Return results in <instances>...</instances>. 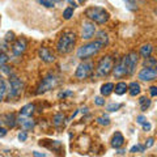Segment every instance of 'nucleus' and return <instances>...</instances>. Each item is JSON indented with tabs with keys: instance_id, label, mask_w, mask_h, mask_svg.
I'll list each match as a JSON object with an SVG mask.
<instances>
[{
	"instance_id": "nucleus-1",
	"label": "nucleus",
	"mask_w": 157,
	"mask_h": 157,
	"mask_svg": "<svg viewBox=\"0 0 157 157\" xmlns=\"http://www.w3.org/2000/svg\"><path fill=\"white\" fill-rule=\"evenodd\" d=\"M76 43V34L71 30H66L58 39L56 43V50L59 54H68L73 50Z\"/></svg>"
},
{
	"instance_id": "nucleus-2",
	"label": "nucleus",
	"mask_w": 157,
	"mask_h": 157,
	"mask_svg": "<svg viewBox=\"0 0 157 157\" xmlns=\"http://www.w3.org/2000/svg\"><path fill=\"white\" fill-rule=\"evenodd\" d=\"M85 16L94 24L104 25V24H106L107 21H109L110 13L102 7H90L85 11Z\"/></svg>"
},
{
	"instance_id": "nucleus-3",
	"label": "nucleus",
	"mask_w": 157,
	"mask_h": 157,
	"mask_svg": "<svg viewBox=\"0 0 157 157\" xmlns=\"http://www.w3.org/2000/svg\"><path fill=\"white\" fill-rule=\"evenodd\" d=\"M102 47L104 46L96 39V41L89 42V43H86V45H82L81 47H78L76 56L78 59H81V60H86V59H90L94 55H97V54L101 51Z\"/></svg>"
},
{
	"instance_id": "nucleus-4",
	"label": "nucleus",
	"mask_w": 157,
	"mask_h": 157,
	"mask_svg": "<svg viewBox=\"0 0 157 157\" xmlns=\"http://www.w3.org/2000/svg\"><path fill=\"white\" fill-rule=\"evenodd\" d=\"M113 68H114V59L109 55H106L104 58H101V60L98 62V64L96 67V75L98 77H106L111 73Z\"/></svg>"
},
{
	"instance_id": "nucleus-5",
	"label": "nucleus",
	"mask_w": 157,
	"mask_h": 157,
	"mask_svg": "<svg viewBox=\"0 0 157 157\" xmlns=\"http://www.w3.org/2000/svg\"><path fill=\"white\" fill-rule=\"evenodd\" d=\"M58 84H59L58 77H56L55 75H52V73H50V75H47L46 77L42 78V81L39 82V85H38V88H37L36 93H37V94H42V93H46V92H48V90L54 89V88H55Z\"/></svg>"
},
{
	"instance_id": "nucleus-6",
	"label": "nucleus",
	"mask_w": 157,
	"mask_h": 157,
	"mask_svg": "<svg viewBox=\"0 0 157 157\" xmlns=\"http://www.w3.org/2000/svg\"><path fill=\"white\" fill-rule=\"evenodd\" d=\"M22 89H24V84L22 81L20 80L17 76L14 75H9V89L7 90L8 92V98H17L20 94L22 93Z\"/></svg>"
},
{
	"instance_id": "nucleus-7",
	"label": "nucleus",
	"mask_w": 157,
	"mask_h": 157,
	"mask_svg": "<svg viewBox=\"0 0 157 157\" xmlns=\"http://www.w3.org/2000/svg\"><path fill=\"white\" fill-rule=\"evenodd\" d=\"M123 60H124L126 71H127V76L134 75L136 66H137V62H139V55H137L135 51H130L126 56H123Z\"/></svg>"
},
{
	"instance_id": "nucleus-8",
	"label": "nucleus",
	"mask_w": 157,
	"mask_h": 157,
	"mask_svg": "<svg viewBox=\"0 0 157 157\" xmlns=\"http://www.w3.org/2000/svg\"><path fill=\"white\" fill-rule=\"evenodd\" d=\"M93 67L94 66H93V63H90V62H84V63H81V64H78L77 70L75 72L76 78H78V80H85V78H88L92 75Z\"/></svg>"
},
{
	"instance_id": "nucleus-9",
	"label": "nucleus",
	"mask_w": 157,
	"mask_h": 157,
	"mask_svg": "<svg viewBox=\"0 0 157 157\" xmlns=\"http://www.w3.org/2000/svg\"><path fill=\"white\" fill-rule=\"evenodd\" d=\"M137 77H139L141 81H153V80H156V77H157L156 67H144L143 70L139 72Z\"/></svg>"
},
{
	"instance_id": "nucleus-10",
	"label": "nucleus",
	"mask_w": 157,
	"mask_h": 157,
	"mask_svg": "<svg viewBox=\"0 0 157 157\" xmlns=\"http://www.w3.org/2000/svg\"><path fill=\"white\" fill-rule=\"evenodd\" d=\"M96 33V25L94 22H90V21H85L82 24V30H81V38L82 39H90L93 38Z\"/></svg>"
},
{
	"instance_id": "nucleus-11",
	"label": "nucleus",
	"mask_w": 157,
	"mask_h": 157,
	"mask_svg": "<svg viewBox=\"0 0 157 157\" xmlns=\"http://www.w3.org/2000/svg\"><path fill=\"white\" fill-rule=\"evenodd\" d=\"M26 47H28L26 39L25 38H17L16 41H14V43L12 45V51H13V54L16 56H20V55H22V54L25 52Z\"/></svg>"
},
{
	"instance_id": "nucleus-12",
	"label": "nucleus",
	"mask_w": 157,
	"mask_h": 157,
	"mask_svg": "<svg viewBox=\"0 0 157 157\" xmlns=\"http://www.w3.org/2000/svg\"><path fill=\"white\" fill-rule=\"evenodd\" d=\"M17 123L21 126V128L24 131H29V130H33L34 126H36V122H34L30 117H24V115H20L17 118Z\"/></svg>"
},
{
	"instance_id": "nucleus-13",
	"label": "nucleus",
	"mask_w": 157,
	"mask_h": 157,
	"mask_svg": "<svg viewBox=\"0 0 157 157\" xmlns=\"http://www.w3.org/2000/svg\"><path fill=\"white\" fill-rule=\"evenodd\" d=\"M38 56L42 59L43 62L46 63H52L54 60H55V56H54V54L48 50L47 47H41L38 50Z\"/></svg>"
},
{
	"instance_id": "nucleus-14",
	"label": "nucleus",
	"mask_w": 157,
	"mask_h": 157,
	"mask_svg": "<svg viewBox=\"0 0 157 157\" xmlns=\"http://www.w3.org/2000/svg\"><path fill=\"white\" fill-rule=\"evenodd\" d=\"M113 73H114V76L117 78H121V77L127 76V71H126V66H124L123 58L119 60V63L115 66V68H113Z\"/></svg>"
},
{
	"instance_id": "nucleus-15",
	"label": "nucleus",
	"mask_w": 157,
	"mask_h": 157,
	"mask_svg": "<svg viewBox=\"0 0 157 157\" xmlns=\"http://www.w3.org/2000/svg\"><path fill=\"white\" fill-rule=\"evenodd\" d=\"M123 144H124L123 135H122L121 132H115V134L113 135V137H111V147L113 148H115V149H118V148H121Z\"/></svg>"
},
{
	"instance_id": "nucleus-16",
	"label": "nucleus",
	"mask_w": 157,
	"mask_h": 157,
	"mask_svg": "<svg viewBox=\"0 0 157 157\" xmlns=\"http://www.w3.org/2000/svg\"><path fill=\"white\" fill-rule=\"evenodd\" d=\"M127 92H128L132 97H135V96H137L140 93V85L137 84L136 81H132V82H130V84L127 85Z\"/></svg>"
},
{
	"instance_id": "nucleus-17",
	"label": "nucleus",
	"mask_w": 157,
	"mask_h": 157,
	"mask_svg": "<svg viewBox=\"0 0 157 157\" xmlns=\"http://www.w3.org/2000/svg\"><path fill=\"white\" fill-rule=\"evenodd\" d=\"M34 109H36V106L33 104H28L25 106H22V109L20 110V115H24V117H32L33 113H34Z\"/></svg>"
},
{
	"instance_id": "nucleus-18",
	"label": "nucleus",
	"mask_w": 157,
	"mask_h": 157,
	"mask_svg": "<svg viewBox=\"0 0 157 157\" xmlns=\"http://www.w3.org/2000/svg\"><path fill=\"white\" fill-rule=\"evenodd\" d=\"M113 92H114V84H113V82H106V84L101 86V94L104 97L110 96Z\"/></svg>"
},
{
	"instance_id": "nucleus-19",
	"label": "nucleus",
	"mask_w": 157,
	"mask_h": 157,
	"mask_svg": "<svg viewBox=\"0 0 157 157\" xmlns=\"http://www.w3.org/2000/svg\"><path fill=\"white\" fill-rule=\"evenodd\" d=\"M3 122L8 127L13 128V127L16 126V123H17V118H16V115H14V114H6V115H4V121Z\"/></svg>"
},
{
	"instance_id": "nucleus-20",
	"label": "nucleus",
	"mask_w": 157,
	"mask_h": 157,
	"mask_svg": "<svg viewBox=\"0 0 157 157\" xmlns=\"http://www.w3.org/2000/svg\"><path fill=\"white\" fill-rule=\"evenodd\" d=\"M152 51H153V46H152L151 43H147V45H143L140 47V55L144 59L148 58L149 55H152Z\"/></svg>"
},
{
	"instance_id": "nucleus-21",
	"label": "nucleus",
	"mask_w": 157,
	"mask_h": 157,
	"mask_svg": "<svg viewBox=\"0 0 157 157\" xmlns=\"http://www.w3.org/2000/svg\"><path fill=\"white\" fill-rule=\"evenodd\" d=\"M114 90H115V94H118V96L124 94V93L127 92V84H126V82H123V81L118 82V84L114 86Z\"/></svg>"
},
{
	"instance_id": "nucleus-22",
	"label": "nucleus",
	"mask_w": 157,
	"mask_h": 157,
	"mask_svg": "<svg viewBox=\"0 0 157 157\" xmlns=\"http://www.w3.org/2000/svg\"><path fill=\"white\" fill-rule=\"evenodd\" d=\"M97 41L105 47L107 43H109V37H107V33H105V32H98L97 33Z\"/></svg>"
},
{
	"instance_id": "nucleus-23",
	"label": "nucleus",
	"mask_w": 157,
	"mask_h": 157,
	"mask_svg": "<svg viewBox=\"0 0 157 157\" xmlns=\"http://www.w3.org/2000/svg\"><path fill=\"white\" fill-rule=\"evenodd\" d=\"M152 104V101L149 100V98H147V97H140V100H139V105H140V109L145 111V110H148L149 109V106Z\"/></svg>"
},
{
	"instance_id": "nucleus-24",
	"label": "nucleus",
	"mask_w": 157,
	"mask_h": 157,
	"mask_svg": "<svg viewBox=\"0 0 157 157\" xmlns=\"http://www.w3.org/2000/svg\"><path fill=\"white\" fill-rule=\"evenodd\" d=\"M7 90H8V88H7L6 81L0 78V101H3V98L6 97V94H7Z\"/></svg>"
},
{
	"instance_id": "nucleus-25",
	"label": "nucleus",
	"mask_w": 157,
	"mask_h": 157,
	"mask_svg": "<svg viewBox=\"0 0 157 157\" xmlns=\"http://www.w3.org/2000/svg\"><path fill=\"white\" fill-rule=\"evenodd\" d=\"M63 123H64V115L63 114H56L54 117V126L55 127H60L63 126Z\"/></svg>"
},
{
	"instance_id": "nucleus-26",
	"label": "nucleus",
	"mask_w": 157,
	"mask_h": 157,
	"mask_svg": "<svg viewBox=\"0 0 157 157\" xmlns=\"http://www.w3.org/2000/svg\"><path fill=\"white\" fill-rule=\"evenodd\" d=\"M97 123L101 124V126H109L110 124V118L107 115H101L100 118H97Z\"/></svg>"
},
{
	"instance_id": "nucleus-27",
	"label": "nucleus",
	"mask_w": 157,
	"mask_h": 157,
	"mask_svg": "<svg viewBox=\"0 0 157 157\" xmlns=\"http://www.w3.org/2000/svg\"><path fill=\"white\" fill-rule=\"evenodd\" d=\"M157 64V62H156V58L153 56H148V58H145V60H144V67H156Z\"/></svg>"
},
{
	"instance_id": "nucleus-28",
	"label": "nucleus",
	"mask_w": 157,
	"mask_h": 157,
	"mask_svg": "<svg viewBox=\"0 0 157 157\" xmlns=\"http://www.w3.org/2000/svg\"><path fill=\"white\" fill-rule=\"evenodd\" d=\"M123 2L126 3V7L130 9V11H136L137 7H136V3L134 2V0H123Z\"/></svg>"
},
{
	"instance_id": "nucleus-29",
	"label": "nucleus",
	"mask_w": 157,
	"mask_h": 157,
	"mask_svg": "<svg viewBox=\"0 0 157 157\" xmlns=\"http://www.w3.org/2000/svg\"><path fill=\"white\" fill-rule=\"evenodd\" d=\"M121 107H122V104H110V105H107V106H106V110H107V111H110V113H113V111L119 110Z\"/></svg>"
},
{
	"instance_id": "nucleus-30",
	"label": "nucleus",
	"mask_w": 157,
	"mask_h": 157,
	"mask_svg": "<svg viewBox=\"0 0 157 157\" xmlns=\"http://www.w3.org/2000/svg\"><path fill=\"white\" fill-rule=\"evenodd\" d=\"M8 60H9V58H8L7 54L3 52V51H0V67L4 66V64H7Z\"/></svg>"
},
{
	"instance_id": "nucleus-31",
	"label": "nucleus",
	"mask_w": 157,
	"mask_h": 157,
	"mask_svg": "<svg viewBox=\"0 0 157 157\" xmlns=\"http://www.w3.org/2000/svg\"><path fill=\"white\" fill-rule=\"evenodd\" d=\"M72 16H73V9L72 8H66L64 12H63V17H64V20H70Z\"/></svg>"
},
{
	"instance_id": "nucleus-32",
	"label": "nucleus",
	"mask_w": 157,
	"mask_h": 157,
	"mask_svg": "<svg viewBox=\"0 0 157 157\" xmlns=\"http://www.w3.org/2000/svg\"><path fill=\"white\" fill-rule=\"evenodd\" d=\"M144 149H145V147L140 145V144H136L130 149V152L131 153H137V152H144Z\"/></svg>"
},
{
	"instance_id": "nucleus-33",
	"label": "nucleus",
	"mask_w": 157,
	"mask_h": 157,
	"mask_svg": "<svg viewBox=\"0 0 157 157\" xmlns=\"http://www.w3.org/2000/svg\"><path fill=\"white\" fill-rule=\"evenodd\" d=\"M37 2L39 4H42L43 7H46V8H54V3L48 2V0H37Z\"/></svg>"
},
{
	"instance_id": "nucleus-34",
	"label": "nucleus",
	"mask_w": 157,
	"mask_h": 157,
	"mask_svg": "<svg viewBox=\"0 0 157 157\" xmlns=\"http://www.w3.org/2000/svg\"><path fill=\"white\" fill-rule=\"evenodd\" d=\"M68 96H72V92H71V90H63V92H60V93L58 94L59 98H66V97H68Z\"/></svg>"
},
{
	"instance_id": "nucleus-35",
	"label": "nucleus",
	"mask_w": 157,
	"mask_h": 157,
	"mask_svg": "<svg viewBox=\"0 0 157 157\" xmlns=\"http://www.w3.org/2000/svg\"><path fill=\"white\" fill-rule=\"evenodd\" d=\"M28 139V134H26V131H21L18 134V140L20 141H25Z\"/></svg>"
},
{
	"instance_id": "nucleus-36",
	"label": "nucleus",
	"mask_w": 157,
	"mask_h": 157,
	"mask_svg": "<svg viewBox=\"0 0 157 157\" xmlns=\"http://www.w3.org/2000/svg\"><path fill=\"white\" fill-rule=\"evenodd\" d=\"M94 102H96V105H98V106L105 105V100H104L102 97H96V98H94Z\"/></svg>"
},
{
	"instance_id": "nucleus-37",
	"label": "nucleus",
	"mask_w": 157,
	"mask_h": 157,
	"mask_svg": "<svg viewBox=\"0 0 157 157\" xmlns=\"http://www.w3.org/2000/svg\"><path fill=\"white\" fill-rule=\"evenodd\" d=\"M153 144H155V139H153V137H149V139L145 141V145L144 147H145V148H151Z\"/></svg>"
},
{
	"instance_id": "nucleus-38",
	"label": "nucleus",
	"mask_w": 157,
	"mask_h": 157,
	"mask_svg": "<svg viewBox=\"0 0 157 157\" xmlns=\"http://www.w3.org/2000/svg\"><path fill=\"white\" fill-rule=\"evenodd\" d=\"M141 127H143V130L144 131H151V128H152V126H151V123H148V122H144L143 124H141Z\"/></svg>"
},
{
	"instance_id": "nucleus-39",
	"label": "nucleus",
	"mask_w": 157,
	"mask_h": 157,
	"mask_svg": "<svg viewBox=\"0 0 157 157\" xmlns=\"http://www.w3.org/2000/svg\"><path fill=\"white\" fill-rule=\"evenodd\" d=\"M6 41H14V34L12 32H8L6 36Z\"/></svg>"
},
{
	"instance_id": "nucleus-40",
	"label": "nucleus",
	"mask_w": 157,
	"mask_h": 157,
	"mask_svg": "<svg viewBox=\"0 0 157 157\" xmlns=\"http://www.w3.org/2000/svg\"><path fill=\"white\" fill-rule=\"evenodd\" d=\"M136 121H137V123H139V124H143L147 119H145V117H144V115H139V117L136 118Z\"/></svg>"
},
{
	"instance_id": "nucleus-41",
	"label": "nucleus",
	"mask_w": 157,
	"mask_h": 157,
	"mask_svg": "<svg viewBox=\"0 0 157 157\" xmlns=\"http://www.w3.org/2000/svg\"><path fill=\"white\" fill-rule=\"evenodd\" d=\"M149 89H151V96L152 97H156L157 96V86H151Z\"/></svg>"
},
{
	"instance_id": "nucleus-42",
	"label": "nucleus",
	"mask_w": 157,
	"mask_h": 157,
	"mask_svg": "<svg viewBox=\"0 0 157 157\" xmlns=\"http://www.w3.org/2000/svg\"><path fill=\"white\" fill-rule=\"evenodd\" d=\"M6 135H7V128H4V127L0 126V137L6 136Z\"/></svg>"
},
{
	"instance_id": "nucleus-43",
	"label": "nucleus",
	"mask_w": 157,
	"mask_h": 157,
	"mask_svg": "<svg viewBox=\"0 0 157 157\" xmlns=\"http://www.w3.org/2000/svg\"><path fill=\"white\" fill-rule=\"evenodd\" d=\"M33 156H37V157H45L46 153H41V152H33Z\"/></svg>"
},
{
	"instance_id": "nucleus-44",
	"label": "nucleus",
	"mask_w": 157,
	"mask_h": 157,
	"mask_svg": "<svg viewBox=\"0 0 157 157\" xmlns=\"http://www.w3.org/2000/svg\"><path fill=\"white\" fill-rule=\"evenodd\" d=\"M124 152H126L124 149H119V151L117 152V153H118V155H124Z\"/></svg>"
},
{
	"instance_id": "nucleus-45",
	"label": "nucleus",
	"mask_w": 157,
	"mask_h": 157,
	"mask_svg": "<svg viewBox=\"0 0 157 157\" xmlns=\"http://www.w3.org/2000/svg\"><path fill=\"white\" fill-rule=\"evenodd\" d=\"M48 2H51V3L55 4V3H60V2H63V0H48Z\"/></svg>"
},
{
	"instance_id": "nucleus-46",
	"label": "nucleus",
	"mask_w": 157,
	"mask_h": 157,
	"mask_svg": "<svg viewBox=\"0 0 157 157\" xmlns=\"http://www.w3.org/2000/svg\"><path fill=\"white\" fill-rule=\"evenodd\" d=\"M78 2H80V3H82V2H85V0H78Z\"/></svg>"
},
{
	"instance_id": "nucleus-47",
	"label": "nucleus",
	"mask_w": 157,
	"mask_h": 157,
	"mask_svg": "<svg viewBox=\"0 0 157 157\" xmlns=\"http://www.w3.org/2000/svg\"><path fill=\"white\" fill-rule=\"evenodd\" d=\"M2 123H3V121H0V126H2Z\"/></svg>"
},
{
	"instance_id": "nucleus-48",
	"label": "nucleus",
	"mask_w": 157,
	"mask_h": 157,
	"mask_svg": "<svg viewBox=\"0 0 157 157\" xmlns=\"http://www.w3.org/2000/svg\"><path fill=\"white\" fill-rule=\"evenodd\" d=\"M0 20H2V18H0Z\"/></svg>"
}]
</instances>
